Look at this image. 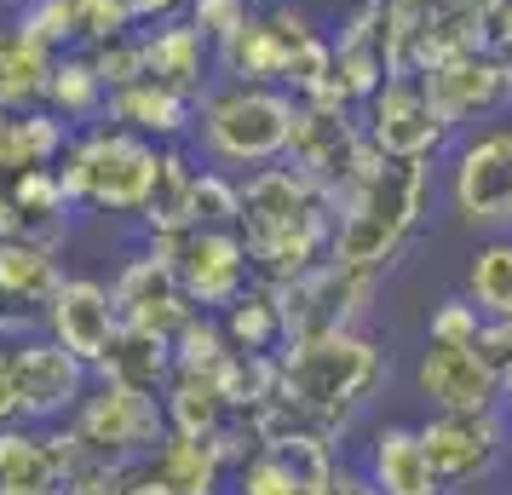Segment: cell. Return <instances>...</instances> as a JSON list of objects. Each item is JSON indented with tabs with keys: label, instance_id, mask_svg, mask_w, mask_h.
<instances>
[{
	"label": "cell",
	"instance_id": "cell-1",
	"mask_svg": "<svg viewBox=\"0 0 512 495\" xmlns=\"http://www.w3.org/2000/svg\"><path fill=\"white\" fill-rule=\"evenodd\" d=\"M340 202L334 190L305 179L300 167L265 162L254 173H236V236L248 248L254 283H294L300 271L328 260Z\"/></svg>",
	"mask_w": 512,
	"mask_h": 495
},
{
	"label": "cell",
	"instance_id": "cell-2",
	"mask_svg": "<svg viewBox=\"0 0 512 495\" xmlns=\"http://www.w3.org/2000/svg\"><path fill=\"white\" fill-rule=\"evenodd\" d=\"M277 380H282L277 398L305 426H317L340 444L346 426L392 380V357L369 329H328V334H305V340H282Z\"/></svg>",
	"mask_w": 512,
	"mask_h": 495
},
{
	"label": "cell",
	"instance_id": "cell-3",
	"mask_svg": "<svg viewBox=\"0 0 512 495\" xmlns=\"http://www.w3.org/2000/svg\"><path fill=\"white\" fill-rule=\"evenodd\" d=\"M432 190H438V167L426 156H374L363 179L340 196L328 260L357 265V271H386L420 231Z\"/></svg>",
	"mask_w": 512,
	"mask_h": 495
},
{
	"label": "cell",
	"instance_id": "cell-4",
	"mask_svg": "<svg viewBox=\"0 0 512 495\" xmlns=\"http://www.w3.org/2000/svg\"><path fill=\"white\" fill-rule=\"evenodd\" d=\"M294 127V93L265 87V81H208L196 98V150L208 167L225 173H254L265 162H282Z\"/></svg>",
	"mask_w": 512,
	"mask_h": 495
},
{
	"label": "cell",
	"instance_id": "cell-5",
	"mask_svg": "<svg viewBox=\"0 0 512 495\" xmlns=\"http://www.w3.org/2000/svg\"><path fill=\"white\" fill-rule=\"evenodd\" d=\"M248 426H254V449L225 472V490L231 495H328L334 490L340 444L328 432L305 426L282 398L254 409Z\"/></svg>",
	"mask_w": 512,
	"mask_h": 495
},
{
	"label": "cell",
	"instance_id": "cell-6",
	"mask_svg": "<svg viewBox=\"0 0 512 495\" xmlns=\"http://www.w3.org/2000/svg\"><path fill=\"white\" fill-rule=\"evenodd\" d=\"M156 162H162L156 139H139V133L116 127V121H93V127L70 133L64 156H58V179H64L75 208L133 213L139 219L150 179H156Z\"/></svg>",
	"mask_w": 512,
	"mask_h": 495
},
{
	"label": "cell",
	"instance_id": "cell-7",
	"mask_svg": "<svg viewBox=\"0 0 512 495\" xmlns=\"http://www.w3.org/2000/svg\"><path fill=\"white\" fill-rule=\"evenodd\" d=\"M75 432V444L87 449L104 467H127L167 438V415L156 392L139 386H121V380H98L81 392V403L70 409V421H58Z\"/></svg>",
	"mask_w": 512,
	"mask_h": 495
},
{
	"label": "cell",
	"instance_id": "cell-8",
	"mask_svg": "<svg viewBox=\"0 0 512 495\" xmlns=\"http://www.w3.org/2000/svg\"><path fill=\"white\" fill-rule=\"evenodd\" d=\"M282 162L300 167L305 179H317L323 190H334V202H340L363 179V167L374 162V144L351 104H340V98H294V127H288Z\"/></svg>",
	"mask_w": 512,
	"mask_h": 495
},
{
	"label": "cell",
	"instance_id": "cell-9",
	"mask_svg": "<svg viewBox=\"0 0 512 495\" xmlns=\"http://www.w3.org/2000/svg\"><path fill=\"white\" fill-rule=\"evenodd\" d=\"M144 248L173 265V277H179V288H185V300L196 311H213L219 317L236 294L254 288L248 248L225 225H190V231H173V236H144Z\"/></svg>",
	"mask_w": 512,
	"mask_h": 495
},
{
	"label": "cell",
	"instance_id": "cell-10",
	"mask_svg": "<svg viewBox=\"0 0 512 495\" xmlns=\"http://www.w3.org/2000/svg\"><path fill=\"white\" fill-rule=\"evenodd\" d=\"M449 208L472 231H512V121H489L455 144Z\"/></svg>",
	"mask_w": 512,
	"mask_h": 495
},
{
	"label": "cell",
	"instance_id": "cell-11",
	"mask_svg": "<svg viewBox=\"0 0 512 495\" xmlns=\"http://www.w3.org/2000/svg\"><path fill=\"white\" fill-rule=\"evenodd\" d=\"M386 271H357V265L323 260L300 271L294 283H277V306H282V334L305 340V334H328V329H363L374 294H380Z\"/></svg>",
	"mask_w": 512,
	"mask_h": 495
},
{
	"label": "cell",
	"instance_id": "cell-12",
	"mask_svg": "<svg viewBox=\"0 0 512 495\" xmlns=\"http://www.w3.org/2000/svg\"><path fill=\"white\" fill-rule=\"evenodd\" d=\"M415 432H420V449H426L432 472L443 478V490H466V484L489 478L512 444L507 409H472V415H438L432 409Z\"/></svg>",
	"mask_w": 512,
	"mask_h": 495
},
{
	"label": "cell",
	"instance_id": "cell-13",
	"mask_svg": "<svg viewBox=\"0 0 512 495\" xmlns=\"http://www.w3.org/2000/svg\"><path fill=\"white\" fill-rule=\"evenodd\" d=\"M317 35H323V29L311 24V12L271 0V6H259L254 18L213 52V70L225 75V81H265V87H282L294 52H300L305 41H317Z\"/></svg>",
	"mask_w": 512,
	"mask_h": 495
},
{
	"label": "cell",
	"instance_id": "cell-14",
	"mask_svg": "<svg viewBox=\"0 0 512 495\" xmlns=\"http://www.w3.org/2000/svg\"><path fill=\"white\" fill-rule=\"evenodd\" d=\"M363 133H369L374 156H426V162L455 139L438 121V110H432V98H426L415 70L386 75V81L363 98Z\"/></svg>",
	"mask_w": 512,
	"mask_h": 495
},
{
	"label": "cell",
	"instance_id": "cell-15",
	"mask_svg": "<svg viewBox=\"0 0 512 495\" xmlns=\"http://www.w3.org/2000/svg\"><path fill=\"white\" fill-rule=\"evenodd\" d=\"M12 386H18V421L58 426V421H70L81 392L93 386V369L64 352L47 329H35L12 346Z\"/></svg>",
	"mask_w": 512,
	"mask_h": 495
},
{
	"label": "cell",
	"instance_id": "cell-16",
	"mask_svg": "<svg viewBox=\"0 0 512 495\" xmlns=\"http://www.w3.org/2000/svg\"><path fill=\"white\" fill-rule=\"evenodd\" d=\"M420 75V87L432 98V110L449 133H461L472 121H495V110H507V64L501 58H489L484 47L472 52H449L438 64H426Z\"/></svg>",
	"mask_w": 512,
	"mask_h": 495
},
{
	"label": "cell",
	"instance_id": "cell-17",
	"mask_svg": "<svg viewBox=\"0 0 512 495\" xmlns=\"http://www.w3.org/2000/svg\"><path fill=\"white\" fill-rule=\"evenodd\" d=\"M415 392L438 415H472V409H501V375L478 346H443L426 340L415 363Z\"/></svg>",
	"mask_w": 512,
	"mask_h": 495
},
{
	"label": "cell",
	"instance_id": "cell-18",
	"mask_svg": "<svg viewBox=\"0 0 512 495\" xmlns=\"http://www.w3.org/2000/svg\"><path fill=\"white\" fill-rule=\"evenodd\" d=\"M41 329H47L70 357H81V363L93 369L98 357L110 352V340H116V329H121L110 283H98V277H64L58 294L41 306Z\"/></svg>",
	"mask_w": 512,
	"mask_h": 495
},
{
	"label": "cell",
	"instance_id": "cell-19",
	"mask_svg": "<svg viewBox=\"0 0 512 495\" xmlns=\"http://www.w3.org/2000/svg\"><path fill=\"white\" fill-rule=\"evenodd\" d=\"M225 455L213 449V438H185L167 432L162 444L127 461V484L133 495H225Z\"/></svg>",
	"mask_w": 512,
	"mask_h": 495
},
{
	"label": "cell",
	"instance_id": "cell-20",
	"mask_svg": "<svg viewBox=\"0 0 512 495\" xmlns=\"http://www.w3.org/2000/svg\"><path fill=\"white\" fill-rule=\"evenodd\" d=\"M110 300H116V317L127 329H150V334H167V340L196 311L185 300L179 277H173V265L162 254H150V248L133 254V260H121V271L110 277Z\"/></svg>",
	"mask_w": 512,
	"mask_h": 495
},
{
	"label": "cell",
	"instance_id": "cell-21",
	"mask_svg": "<svg viewBox=\"0 0 512 495\" xmlns=\"http://www.w3.org/2000/svg\"><path fill=\"white\" fill-rule=\"evenodd\" d=\"M70 190L58 179V167H29L18 179H0V236L12 242H41L58 248L70 242Z\"/></svg>",
	"mask_w": 512,
	"mask_h": 495
},
{
	"label": "cell",
	"instance_id": "cell-22",
	"mask_svg": "<svg viewBox=\"0 0 512 495\" xmlns=\"http://www.w3.org/2000/svg\"><path fill=\"white\" fill-rule=\"evenodd\" d=\"M139 75L162 81L173 93L202 98L213 81V47L208 35L190 24V18H156V24H139Z\"/></svg>",
	"mask_w": 512,
	"mask_h": 495
},
{
	"label": "cell",
	"instance_id": "cell-23",
	"mask_svg": "<svg viewBox=\"0 0 512 495\" xmlns=\"http://www.w3.org/2000/svg\"><path fill=\"white\" fill-rule=\"evenodd\" d=\"M104 121H116V127L139 133V139H156V144H185L190 127H196V98H185V93H173V87H162V81L139 75V81L110 87Z\"/></svg>",
	"mask_w": 512,
	"mask_h": 495
},
{
	"label": "cell",
	"instance_id": "cell-24",
	"mask_svg": "<svg viewBox=\"0 0 512 495\" xmlns=\"http://www.w3.org/2000/svg\"><path fill=\"white\" fill-rule=\"evenodd\" d=\"M357 472H363L380 495H449L443 478L432 472V461H426V449H420V432L403 426V421L374 426Z\"/></svg>",
	"mask_w": 512,
	"mask_h": 495
},
{
	"label": "cell",
	"instance_id": "cell-25",
	"mask_svg": "<svg viewBox=\"0 0 512 495\" xmlns=\"http://www.w3.org/2000/svg\"><path fill=\"white\" fill-rule=\"evenodd\" d=\"M0 495H64V467L47 426H0Z\"/></svg>",
	"mask_w": 512,
	"mask_h": 495
},
{
	"label": "cell",
	"instance_id": "cell-26",
	"mask_svg": "<svg viewBox=\"0 0 512 495\" xmlns=\"http://www.w3.org/2000/svg\"><path fill=\"white\" fill-rule=\"evenodd\" d=\"M70 121H58L47 104L35 110H0V179H18L29 167H58L70 144Z\"/></svg>",
	"mask_w": 512,
	"mask_h": 495
},
{
	"label": "cell",
	"instance_id": "cell-27",
	"mask_svg": "<svg viewBox=\"0 0 512 495\" xmlns=\"http://www.w3.org/2000/svg\"><path fill=\"white\" fill-rule=\"evenodd\" d=\"M196 173L202 167L190 162L185 144H162L150 196H144V208H139L144 236H173V231H190L196 225Z\"/></svg>",
	"mask_w": 512,
	"mask_h": 495
},
{
	"label": "cell",
	"instance_id": "cell-28",
	"mask_svg": "<svg viewBox=\"0 0 512 495\" xmlns=\"http://www.w3.org/2000/svg\"><path fill=\"white\" fill-rule=\"evenodd\" d=\"M58 283H64L58 248L0 236V306L6 311H35V317H41V306L58 294Z\"/></svg>",
	"mask_w": 512,
	"mask_h": 495
},
{
	"label": "cell",
	"instance_id": "cell-29",
	"mask_svg": "<svg viewBox=\"0 0 512 495\" xmlns=\"http://www.w3.org/2000/svg\"><path fill=\"white\" fill-rule=\"evenodd\" d=\"M93 375L98 380H121V386H139V392H156V398H162L167 375H173V340L121 323L116 340H110V352L93 363Z\"/></svg>",
	"mask_w": 512,
	"mask_h": 495
},
{
	"label": "cell",
	"instance_id": "cell-30",
	"mask_svg": "<svg viewBox=\"0 0 512 495\" xmlns=\"http://www.w3.org/2000/svg\"><path fill=\"white\" fill-rule=\"evenodd\" d=\"M58 52L41 47L18 18L0 24V110H35L47 98V75Z\"/></svg>",
	"mask_w": 512,
	"mask_h": 495
},
{
	"label": "cell",
	"instance_id": "cell-31",
	"mask_svg": "<svg viewBox=\"0 0 512 495\" xmlns=\"http://www.w3.org/2000/svg\"><path fill=\"white\" fill-rule=\"evenodd\" d=\"M162 415H167V432H185V438H219V432L236 421L225 392H219V380L190 375V369H173V375H167Z\"/></svg>",
	"mask_w": 512,
	"mask_h": 495
},
{
	"label": "cell",
	"instance_id": "cell-32",
	"mask_svg": "<svg viewBox=\"0 0 512 495\" xmlns=\"http://www.w3.org/2000/svg\"><path fill=\"white\" fill-rule=\"evenodd\" d=\"M104 98H110V87H104L98 64L81 47H70V52L52 58L47 98H41V104H47L58 121H70V127H93V121H104Z\"/></svg>",
	"mask_w": 512,
	"mask_h": 495
},
{
	"label": "cell",
	"instance_id": "cell-33",
	"mask_svg": "<svg viewBox=\"0 0 512 495\" xmlns=\"http://www.w3.org/2000/svg\"><path fill=\"white\" fill-rule=\"evenodd\" d=\"M219 329L231 340V352H282V306H277V288L254 283L248 294H236L231 306L219 311Z\"/></svg>",
	"mask_w": 512,
	"mask_h": 495
},
{
	"label": "cell",
	"instance_id": "cell-34",
	"mask_svg": "<svg viewBox=\"0 0 512 495\" xmlns=\"http://www.w3.org/2000/svg\"><path fill=\"white\" fill-rule=\"evenodd\" d=\"M466 300L484 311V323L512 317V231H495L466 265Z\"/></svg>",
	"mask_w": 512,
	"mask_h": 495
},
{
	"label": "cell",
	"instance_id": "cell-35",
	"mask_svg": "<svg viewBox=\"0 0 512 495\" xmlns=\"http://www.w3.org/2000/svg\"><path fill=\"white\" fill-rule=\"evenodd\" d=\"M231 357V340L219 329L213 311H190L179 334H173V369H190V375H219Z\"/></svg>",
	"mask_w": 512,
	"mask_h": 495
},
{
	"label": "cell",
	"instance_id": "cell-36",
	"mask_svg": "<svg viewBox=\"0 0 512 495\" xmlns=\"http://www.w3.org/2000/svg\"><path fill=\"white\" fill-rule=\"evenodd\" d=\"M70 18H75V47H104L127 29H139L133 18V0H70Z\"/></svg>",
	"mask_w": 512,
	"mask_h": 495
},
{
	"label": "cell",
	"instance_id": "cell-37",
	"mask_svg": "<svg viewBox=\"0 0 512 495\" xmlns=\"http://www.w3.org/2000/svg\"><path fill=\"white\" fill-rule=\"evenodd\" d=\"M484 334V311L472 306L466 294H449L432 306V323H426V340H443V346H478Z\"/></svg>",
	"mask_w": 512,
	"mask_h": 495
},
{
	"label": "cell",
	"instance_id": "cell-38",
	"mask_svg": "<svg viewBox=\"0 0 512 495\" xmlns=\"http://www.w3.org/2000/svg\"><path fill=\"white\" fill-rule=\"evenodd\" d=\"M196 225L236 231V173H225V167H202L196 173Z\"/></svg>",
	"mask_w": 512,
	"mask_h": 495
},
{
	"label": "cell",
	"instance_id": "cell-39",
	"mask_svg": "<svg viewBox=\"0 0 512 495\" xmlns=\"http://www.w3.org/2000/svg\"><path fill=\"white\" fill-rule=\"evenodd\" d=\"M18 24L52 52H70L75 47V18H70V0H29L18 6Z\"/></svg>",
	"mask_w": 512,
	"mask_h": 495
},
{
	"label": "cell",
	"instance_id": "cell-40",
	"mask_svg": "<svg viewBox=\"0 0 512 495\" xmlns=\"http://www.w3.org/2000/svg\"><path fill=\"white\" fill-rule=\"evenodd\" d=\"M185 18L202 29V35H208V47L219 52L236 29L254 18V6H248V0H185Z\"/></svg>",
	"mask_w": 512,
	"mask_h": 495
},
{
	"label": "cell",
	"instance_id": "cell-41",
	"mask_svg": "<svg viewBox=\"0 0 512 495\" xmlns=\"http://www.w3.org/2000/svg\"><path fill=\"white\" fill-rule=\"evenodd\" d=\"M87 58L98 64L104 87L139 81V29H127V35H116V41H104V47H87Z\"/></svg>",
	"mask_w": 512,
	"mask_h": 495
},
{
	"label": "cell",
	"instance_id": "cell-42",
	"mask_svg": "<svg viewBox=\"0 0 512 495\" xmlns=\"http://www.w3.org/2000/svg\"><path fill=\"white\" fill-rule=\"evenodd\" d=\"M478 29H484V52L512 64V0H478Z\"/></svg>",
	"mask_w": 512,
	"mask_h": 495
},
{
	"label": "cell",
	"instance_id": "cell-43",
	"mask_svg": "<svg viewBox=\"0 0 512 495\" xmlns=\"http://www.w3.org/2000/svg\"><path fill=\"white\" fill-rule=\"evenodd\" d=\"M478 352L501 369V363H512V317H495V323H484V334H478Z\"/></svg>",
	"mask_w": 512,
	"mask_h": 495
},
{
	"label": "cell",
	"instance_id": "cell-44",
	"mask_svg": "<svg viewBox=\"0 0 512 495\" xmlns=\"http://www.w3.org/2000/svg\"><path fill=\"white\" fill-rule=\"evenodd\" d=\"M12 346H18V340H6V346H0V426H12V421H18V386H12Z\"/></svg>",
	"mask_w": 512,
	"mask_h": 495
},
{
	"label": "cell",
	"instance_id": "cell-45",
	"mask_svg": "<svg viewBox=\"0 0 512 495\" xmlns=\"http://www.w3.org/2000/svg\"><path fill=\"white\" fill-rule=\"evenodd\" d=\"M328 495H380V490H374L357 467H346V461H340V472H334V490H328Z\"/></svg>",
	"mask_w": 512,
	"mask_h": 495
},
{
	"label": "cell",
	"instance_id": "cell-46",
	"mask_svg": "<svg viewBox=\"0 0 512 495\" xmlns=\"http://www.w3.org/2000/svg\"><path fill=\"white\" fill-rule=\"evenodd\" d=\"M173 12H185V0H133L139 24H156V18H173Z\"/></svg>",
	"mask_w": 512,
	"mask_h": 495
},
{
	"label": "cell",
	"instance_id": "cell-47",
	"mask_svg": "<svg viewBox=\"0 0 512 495\" xmlns=\"http://www.w3.org/2000/svg\"><path fill=\"white\" fill-rule=\"evenodd\" d=\"M495 375H501V409H512V363H501Z\"/></svg>",
	"mask_w": 512,
	"mask_h": 495
},
{
	"label": "cell",
	"instance_id": "cell-48",
	"mask_svg": "<svg viewBox=\"0 0 512 495\" xmlns=\"http://www.w3.org/2000/svg\"><path fill=\"white\" fill-rule=\"evenodd\" d=\"M0 6H6V12H18V6H29V0H0Z\"/></svg>",
	"mask_w": 512,
	"mask_h": 495
},
{
	"label": "cell",
	"instance_id": "cell-49",
	"mask_svg": "<svg viewBox=\"0 0 512 495\" xmlns=\"http://www.w3.org/2000/svg\"><path fill=\"white\" fill-rule=\"evenodd\" d=\"M386 6H426V0H386Z\"/></svg>",
	"mask_w": 512,
	"mask_h": 495
},
{
	"label": "cell",
	"instance_id": "cell-50",
	"mask_svg": "<svg viewBox=\"0 0 512 495\" xmlns=\"http://www.w3.org/2000/svg\"><path fill=\"white\" fill-rule=\"evenodd\" d=\"M248 6H254V12H259V6H271V0H248Z\"/></svg>",
	"mask_w": 512,
	"mask_h": 495
},
{
	"label": "cell",
	"instance_id": "cell-51",
	"mask_svg": "<svg viewBox=\"0 0 512 495\" xmlns=\"http://www.w3.org/2000/svg\"><path fill=\"white\" fill-rule=\"evenodd\" d=\"M507 455H512V444H507Z\"/></svg>",
	"mask_w": 512,
	"mask_h": 495
}]
</instances>
